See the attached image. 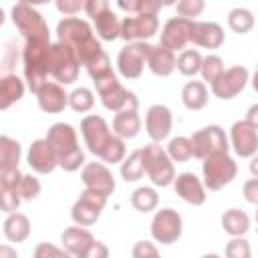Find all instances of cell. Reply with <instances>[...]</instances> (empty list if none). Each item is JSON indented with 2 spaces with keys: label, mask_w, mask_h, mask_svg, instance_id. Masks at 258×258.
I'll return each instance as SVG.
<instances>
[{
  "label": "cell",
  "mask_w": 258,
  "mask_h": 258,
  "mask_svg": "<svg viewBox=\"0 0 258 258\" xmlns=\"http://www.w3.org/2000/svg\"><path fill=\"white\" fill-rule=\"evenodd\" d=\"M204 56L198 48H185L177 54V71L183 77H196L202 71Z\"/></svg>",
  "instance_id": "35"
},
{
  "label": "cell",
  "mask_w": 258,
  "mask_h": 258,
  "mask_svg": "<svg viewBox=\"0 0 258 258\" xmlns=\"http://www.w3.org/2000/svg\"><path fill=\"white\" fill-rule=\"evenodd\" d=\"M151 44L149 42H129L125 44L117 54V71L123 79L135 81L143 75V69L147 67Z\"/></svg>",
  "instance_id": "11"
},
{
  "label": "cell",
  "mask_w": 258,
  "mask_h": 258,
  "mask_svg": "<svg viewBox=\"0 0 258 258\" xmlns=\"http://www.w3.org/2000/svg\"><path fill=\"white\" fill-rule=\"evenodd\" d=\"M20 202H22V198L18 194V187H0V208L6 216L14 214L18 210Z\"/></svg>",
  "instance_id": "44"
},
{
  "label": "cell",
  "mask_w": 258,
  "mask_h": 258,
  "mask_svg": "<svg viewBox=\"0 0 258 258\" xmlns=\"http://www.w3.org/2000/svg\"><path fill=\"white\" fill-rule=\"evenodd\" d=\"M256 222H258V210H256Z\"/></svg>",
  "instance_id": "58"
},
{
  "label": "cell",
  "mask_w": 258,
  "mask_h": 258,
  "mask_svg": "<svg viewBox=\"0 0 258 258\" xmlns=\"http://www.w3.org/2000/svg\"><path fill=\"white\" fill-rule=\"evenodd\" d=\"M36 103H38L40 111H44L48 115H56V113H62L69 107V93L64 91L62 85L48 81L36 93Z\"/></svg>",
  "instance_id": "23"
},
{
  "label": "cell",
  "mask_w": 258,
  "mask_h": 258,
  "mask_svg": "<svg viewBox=\"0 0 258 258\" xmlns=\"http://www.w3.org/2000/svg\"><path fill=\"white\" fill-rule=\"evenodd\" d=\"M24 91H26V81H22L16 73L2 75L0 77V109L6 111L14 103H18L24 97Z\"/></svg>",
  "instance_id": "26"
},
{
  "label": "cell",
  "mask_w": 258,
  "mask_h": 258,
  "mask_svg": "<svg viewBox=\"0 0 258 258\" xmlns=\"http://www.w3.org/2000/svg\"><path fill=\"white\" fill-rule=\"evenodd\" d=\"M226 40L224 28L218 22H206V20H194L191 24V34H189V42H194L196 46L214 50L220 48Z\"/></svg>",
  "instance_id": "22"
},
{
  "label": "cell",
  "mask_w": 258,
  "mask_h": 258,
  "mask_svg": "<svg viewBox=\"0 0 258 258\" xmlns=\"http://www.w3.org/2000/svg\"><path fill=\"white\" fill-rule=\"evenodd\" d=\"M210 93L204 81H187L181 89V103L189 111H202L208 105Z\"/></svg>",
  "instance_id": "30"
},
{
  "label": "cell",
  "mask_w": 258,
  "mask_h": 258,
  "mask_svg": "<svg viewBox=\"0 0 258 258\" xmlns=\"http://www.w3.org/2000/svg\"><path fill=\"white\" fill-rule=\"evenodd\" d=\"M159 204V194L155 191V187H149V185H141L137 187L133 194H131V206L141 212V214H147V212H153Z\"/></svg>",
  "instance_id": "34"
},
{
  "label": "cell",
  "mask_w": 258,
  "mask_h": 258,
  "mask_svg": "<svg viewBox=\"0 0 258 258\" xmlns=\"http://www.w3.org/2000/svg\"><path fill=\"white\" fill-rule=\"evenodd\" d=\"M224 256H226V258H252V246H250V242H248L244 236L232 238V240L226 244Z\"/></svg>",
  "instance_id": "42"
},
{
  "label": "cell",
  "mask_w": 258,
  "mask_h": 258,
  "mask_svg": "<svg viewBox=\"0 0 258 258\" xmlns=\"http://www.w3.org/2000/svg\"><path fill=\"white\" fill-rule=\"evenodd\" d=\"M222 230L232 238H240L250 230V216L244 210L230 208L222 214Z\"/></svg>",
  "instance_id": "31"
},
{
  "label": "cell",
  "mask_w": 258,
  "mask_h": 258,
  "mask_svg": "<svg viewBox=\"0 0 258 258\" xmlns=\"http://www.w3.org/2000/svg\"><path fill=\"white\" fill-rule=\"evenodd\" d=\"M194 157L196 159H206L216 153H228L230 151V137L220 125H208L198 129L196 133L189 135Z\"/></svg>",
  "instance_id": "8"
},
{
  "label": "cell",
  "mask_w": 258,
  "mask_h": 258,
  "mask_svg": "<svg viewBox=\"0 0 258 258\" xmlns=\"http://www.w3.org/2000/svg\"><path fill=\"white\" fill-rule=\"evenodd\" d=\"M107 196L99 194V191H93V189H83L81 196L77 198V202L73 204L71 208V218L75 222V226H93L101 214H103V208L107 206Z\"/></svg>",
  "instance_id": "12"
},
{
  "label": "cell",
  "mask_w": 258,
  "mask_h": 258,
  "mask_svg": "<svg viewBox=\"0 0 258 258\" xmlns=\"http://www.w3.org/2000/svg\"><path fill=\"white\" fill-rule=\"evenodd\" d=\"M254 22H256L254 14L248 8H242V6L232 8L230 14H228V26L236 34H248L254 28Z\"/></svg>",
  "instance_id": "36"
},
{
  "label": "cell",
  "mask_w": 258,
  "mask_h": 258,
  "mask_svg": "<svg viewBox=\"0 0 258 258\" xmlns=\"http://www.w3.org/2000/svg\"><path fill=\"white\" fill-rule=\"evenodd\" d=\"M79 258H109V246L101 240H95L91 244V248L85 254H81Z\"/></svg>",
  "instance_id": "52"
},
{
  "label": "cell",
  "mask_w": 258,
  "mask_h": 258,
  "mask_svg": "<svg viewBox=\"0 0 258 258\" xmlns=\"http://www.w3.org/2000/svg\"><path fill=\"white\" fill-rule=\"evenodd\" d=\"M44 139L54 149L60 169L71 173V171H77V169L85 167V151L81 149L77 129L71 123H64V121L52 123L46 131Z\"/></svg>",
  "instance_id": "2"
},
{
  "label": "cell",
  "mask_w": 258,
  "mask_h": 258,
  "mask_svg": "<svg viewBox=\"0 0 258 258\" xmlns=\"http://www.w3.org/2000/svg\"><path fill=\"white\" fill-rule=\"evenodd\" d=\"M50 36H40L32 40H24L22 48V69L26 87L36 95L48 83V52H50Z\"/></svg>",
  "instance_id": "3"
},
{
  "label": "cell",
  "mask_w": 258,
  "mask_h": 258,
  "mask_svg": "<svg viewBox=\"0 0 258 258\" xmlns=\"http://www.w3.org/2000/svg\"><path fill=\"white\" fill-rule=\"evenodd\" d=\"M85 69H87L89 77L93 79V83L113 73V69H111V60H109V54H107V52H101V54H99L95 60H91Z\"/></svg>",
  "instance_id": "41"
},
{
  "label": "cell",
  "mask_w": 258,
  "mask_h": 258,
  "mask_svg": "<svg viewBox=\"0 0 258 258\" xmlns=\"http://www.w3.org/2000/svg\"><path fill=\"white\" fill-rule=\"evenodd\" d=\"M131 256L133 258H161L159 256V250L155 248L153 242H147V240H139L133 244V250H131Z\"/></svg>",
  "instance_id": "48"
},
{
  "label": "cell",
  "mask_w": 258,
  "mask_h": 258,
  "mask_svg": "<svg viewBox=\"0 0 258 258\" xmlns=\"http://www.w3.org/2000/svg\"><path fill=\"white\" fill-rule=\"evenodd\" d=\"M161 6H163L161 2H153V0H129V2L119 0L117 2V8L129 12V16L131 14H157Z\"/></svg>",
  "instance_id": "40"
},
{
  "label": "cell",
  "mask_w": 258,
  "mask_h": 258,
  "mask_svg": "<svg viewBox=\"0 0 258 258\" xmlns=\"http://www.w3.org/2000/svg\"><path fill=\"white\" fill-rule=\"evenodd\" d=\"M81 135L85 139L87 149L95 155V157H103L105 149L109 147L111 139L115 137V133L111 131L109 123L101 117V115H87L81 119Z\"/></svg>",
  "instance_id": "10"
},
{
  "label": "cell",
  "mask_w": 258,
  "mask_h": 258,
  "mask_svg": "<svg viewBox=\"0 0 258 258\" xmlns=\"http://www.w3.org/2000/svg\"><path fill=\"white\" fill-rule=\"evenodd\" d=\"M12 22L18 28V32L22 34L24 40H32V38H40V36H50L48 24L44 22L42 14L30 6L28 2H16L10 10Z\"/></svg>",
  "instance_id": "9"
},
{
  "label": "cell",
  "mask_w": 258,
  "mask_h": 258,
  "mask_svg": "<svg viewBox=\"0 0 258 258\" xmlns=\"http://www.w3.org/2000/svg\"><path fill=\"white\" fill-rule=\"evenodd\" d=\"M244 121H246V123H250V125L258 131V103H254V105H250V107H248Z\"/></svg>",
  "instance_id": "53"
},
{
  "label": "cell",
  "mask_w": 258,
  "mask_h": 258,
  "mask_svg": "<svg viewBox=\"0 0 258 258\" xmlns=\"http://www.w3.org/2000/svg\"><path fill=\"white\" fill-rule=\"evenodd\" d=\"M202 258H222L220 254H216V252H210V254H204Z\"/></svg>",
  "instance_id": "57"
},
{
  "label": "cell",
  "mask_w": 258,
  "mask_h": 258,
  "mask_svg": "<svg viewBox=\"0 0 258 258\" xmlns=\"http://www.w3.org/2000/svg\"><path fill=\"white\" fill-rule=\"evenodd\" d=\"M81 181H83L85 189L99 191V194H103L107 198L115 191V185H117L111 169L103 161H89V163H85V167L81 169Z\"/></svg>",
  "instance_id": "16"
},
{
  "label": "cell",
  "mask_w": 258,
  "mask_h": 258,
  "mask_svg": "<svg viewBox=\"0 0 258 258\" xmlns=\"http://www.w3.org/2000/svg\"><path fill=\"white\" fill-rule=\"evenodd\" d=\"M250 83V73L246 67L242 64H236V67H230L224 71V75L210 87L214 97H218L220 101H230L234 99L236 95H240L246 85Z\"/></svg>",
  "instance_id": "15"
},
{
  "label": "cell",
  "mask_w": 258,
  "mask_h": 258,
  "mask_svg": "<svg viewBox=\"0 0 258 258\" xmlns=\"http://www.w3.org/2000/svg\"><path fill=\"white\" fill-rule=\"evenodd\" d=\"M54 6L64 16H77L81 10H85V2H81V0H56Z\"/></svg>",
  "instance_id": "49"
},
{
  "label": "cell",
  "mask_w": 258,
  "mask_h": 258,
  "mask_svg": "<svg viewBox=\"0 0 258 258\" xmlns=\"http://www.w3.org/2000/svg\"><path fill=\"white\" fill-rule=\"evenodd\" d=\"M228 137H230V147L238 157L250 159L258 153V131L244 119L232 123Z\"/></svg>",
  "instance_id": "17"
},
{
  "label": "cell",
  "mask_w": 258,
  "mask_h": 258,
  "mask_svg": "<svg viewBox=\"0 0 258 258\" xmlns=\"http://www.w3.org/2000/svg\"><path fill=\"white\" fill-rule=\"evenodd\" d=\"M173 189L189 206H202L206 202V198H208L204 181L194 171H181V173H177L175 175V181H173Z\"/></svg>",
  "instance_id": "21"
},
{
  "label": "cell",
  "mask_w": 258,
  "mask_h": 258,
  "mask_svg": "<svg viewBox=\"0 0 258 258\" xmlns=\"http://www.w3.org/2000/svg\"><path fill=\"white\" fill-rule=\"evenodd\" d=\"M242 196H244V200H246L248 204H252V206L258 208V177H250V179L244 181V185H242Z\"/></svg>",
  "instance_id": "50"
},
{
  "label": "cell",
  "mask_w": 258,
  "mask_h": 258,
  "mask_svg": "<svg viewBox=\"0 0 258 258\" xmlns=\"http://www.w3.org/2000/svg\"><path fill=\"white\" fill-rule=\"evenodd\" d=\"M0 258H18V252H16V248H12L8 244H2L0 246Z\"/></svg>",
  "instance_id": "54"
},
{
  "label": "cell",
  "mask_w": 258,
  "mask_h": 258,
  "mask_svg": "<svg viewBox=\"0 0 258 258\" xmlns=\"http://www.w3.org/2000/svg\"><path fill=\"white\" fill-rule=\"evenodd\" d=\"M26 163L32 171L36 173H52L56 167H58V159H56V153L54 149L50 147V143L42 137V139H34L28 147V153H26Z\"/></svg>",
  "instance_id": "20"
},
{
  "label": "cell",
  "mask_w": 258,
  "mask_h": 258,
  "mask_svg": "<svg viewBox=\"0 0 258 258\" xmlns=\"http://www.w3.org/2000/svg\"><path fill=\"white\" fill-rule=\"evenodd\" d=\"M206 8V2L204 0H179L175 4V12L177 16L185 18V20H196V16H200Z\"/></svg>",
  "instance_id": "43"
},
{
  "label": "cell",
  "mask_w": 258,
  "mask_h": 258,
  "mask_svg": "<svg viewBox=\"0 0 258 258\" xmlns=\"http://www.w3.org/2000/svg\"><path fill=\"white\" fill-rule=\"evenodd\" d=\"M20 155H22L20 143L8 135H2L0 137V171L18 169Z\"/></svg>",
  "instance_id": "32"
},
{
  "label": "cell",
  "mask_w": 258,
  "mask_h": 258,
  "mask_svg": "<svg viewBox=\"0 0 258 258\" xmlns=\"http://www.w3.org/2000/svg\"><path fill=\"white\" fill-rule=\"evenodd\" d=\"M159 30L157 14H131L121 20V38L129 42H147Z\"/></svg>",
  "instance_id": "14"
},
{
  "label": "cell",
  "mask_w": 258,
  "mask_h": 258,
  "mask_svg": "<svg viewBox=\"0 0 258 258\" xmlns=\"http://www.w3.org/2000/svg\"><path fill=\"white\" fill-rule=\"evenodd\" d=\"M93 24H95V32H97L99 40L113 42V40L121 38V18L113 12V8H109L103 14L95 16Z\"/></svg>",
  "instance_id": "27"
},
{
  "label": "cell",
  "mask_w": 258,
  "mask_h": 258,
  "mask_svg": "<svg viewBox=\"0 0 258 258\" xmlns=\"http://www.w3.org/2000/svg\"><path fill=\"white\" fill-rule=\"evenodd\" d=\"M191 20H185L181 16H171L165 20V24L161 26V36H159V44L169 48L171 52L175 50H185V44L189 42V34H191Z\"/></svg>",
  "instance_id": "18"
},
{
  "label": "cell",
  "mask_w": 258,
  "mask_h": 258,
  "mask_svg": "<svg viewBox=\"0 0 258 258\" xmlns=\"http://www.w3.org/2000/svg\"><path fill=\"white\" fill-rule=\"evenodd\" d=\"M248 169L252 173V177H258V153L254 157H250V163H248Z\"/></svg>",
  "instance_id": "55"
},
{
  "label": "cell",
  "mask_w": 258,
  "mask_h": 258,
  "mask_svg": "<svg viewBox=\"0 0 258 258\" xmlns=\"http://www.w3.org/2000/svg\"><path fill=\"white\" fill-rule=\"evenodd\" d=\"M42 191V185L38 181V177H34L32 173H26L18 185V194L22 200H36Z\"/></svg>",
  "instance_id": "45"
},
{
  "label": "cell",
  "mask_w": 258,
  "mask_h": 258,
  "mask_svg": "<svg viewBox=\"0 0 258 258\" xmlns=\"http://www.w3.org/2000/svg\"><path fill=\"white\" fill-rule=\"evenodd\" d=\"M56 38L60 44H67L77 54L79 62L87 67L91 60H95L103 50L101 40L95 36L91 24L79 16H64L56 24Z\"/></svg>",
  "instance_id": "1"
},
{
  "label": "cell",
  "mask_w": 258,
  "mask_h": 258,
  "mask_svg": "<svg viewBox=\"0 0 258 258\" xmlns=\"http://www.w3.org/2000/svg\"><path fill=\"white\" fill-rule=\"evenodd\" d=\"M173 127V115L169 111V107L155 103L147 109L145 113V133L149 135L151 143H161L163 139L169 137Z\"/></svg>",
  "instance_id": "19"
},
{
  "label": "cell",
  "mask_w": 258,
  "mask_h": 258,
  "mask_svg": "<svg viewBox=\"0 0 258 258\" xmlns=\"http://www.w3.org/2000/svg\"><path fill=\"white\" fill-rule=\"evenodd\" d=\"M32 258H75V256H71L64 248H58L50 242H40V244H36Z\"/></svg>",
  "instance_id": "46"
},
{
  "label": "cell",
  "mask_w": 258,
  "mask_h": 258,
  "mask_svg": "<svg viewBox=\"0 0 258 258\" xmlns=\"http://www.w3.org/2000/svg\"><path fill=\"white\" fill-rule=\"evenodd\" d=\"M95 105V95L91 89L87 87H77L75 91L69 93V107L75 111V113H87L91 111Z\"/></svg>",
  "instance_id": "38"
},
{
  "label": "cell",
  "mask_w": 258,
  "mask_h": 258,
  "mask_svg": "<svg viewBox=\"0 0 258 258\" xmlns=\"http://www.w3.org/2000/svg\"><path fill=\"white\" fill-rule=\"evenodd\" d=\"M147 69L155 77H169L177 69V56L175 52H171L161 44H155V46L151 44V50L147 56Z\"/></svg>",
  "instance_id": "25"
},
{
  "label": "cell",
  "mask_w": 258,
  "mask_h": 258,
  "mask_svg": "<svg viewBox=\"0 0 258 258\" xmlns=\"http://www.w3.org/2000/svg\"><path fill=\"white\" fill-rule=\"evenodd\" d=\"M2 232H4L6 240L16 242V244L28 240V236H30V220H28V216L22 214V212L8 214L4 218V222H2Z\"/></svg>",
  "instance_id": "29"
},
{
  "label": "cell",
  "mask_w": 258,
  "mask_h": 258,
  "mask_svg": "<svg viewBox=\"0 0 258 258\" xmlns=\"http://www.w3.org/2000/svg\"><path fill=\"white\" fill-rule=\"evenodd\" d=\"M95 89H97V95H99V99L107 111L121 113V111H129V109L139 107L137 95L133 91L125 89L115 73L95 81Z\"/></svg>",
  "instance_id": "4"
},
{
  "label": "cell",
  "mask_w": 258,
  "mask_h": 258,
  "mask_svg": "<svg viewBox=\"0 0 258 258\" xmlns=\"http://www.w3.org/2000/svg\"><path fill=\"white\" fill-rule=\"evenodd\" d=\"M202 175L206 189L220 191L238 175V163L230 153H216L202 161Z\"/></svg>",
  "instance_id": "6"
},
{
  "label": "cell",
  "mask_w": 258,
  "mask_h": 258,
  "mask_svg": "<svg viewBox=\"0 0 258 258\" xmlns=\"http://www.w3.org/2000/svg\"><path fill=\"white\" fill-rule=\"evenodd\" d=\"M141 131V117L137 113V109H129V111H121L115 113L113 117V133L117 137L125 139H133L137 137Z\"/></svg>",
  "instance_id": "28"
},
{
  "label": "cell",
  "mask_w": 258,
  "mask_h": 258,
  "mask_svg": "<svg viewBox=\"0 0 258 258\" xmlns=\"http://www.w3.org/2000/svg\"><path fill=\"white\" fill-rule=\"evenodd\" d=\"M224 71H226V67H224L222 56H218V54H208V56H204L200 75H202V79H204L206 83H210V87L224 75Z\"/></svg>",
  "instance_id": "39"
},
{
  "label": "cell",
  "mask_w": 258,
  "mask_h": 258,
  "mask_svg": "<svg viewBox=\"0 0 258 258\" xmlns=\"http://www.w3.org/2000/svg\"><path fill=\"white\" fill-rule=\"evenodd\" d=\"M18 56H22V52H18V46H16L12 40H10V42H6L4 52H2V60H0L2 75H12V67L16 64Z\"/></svg>",
  "instance_id": "47"
},
{
  "label": "cell",
  "mask_w": 258,
  "mask_h": 258,
  "mask_svg": "<svg viewBox=\"0 0 258 258\" xmlns=\"http://www.w3.org/2000/svg\"><path fill=\"white\" fill-rule=\"evenodd\" d=\"M60 242H62V248L71 256L79 258L81 254H85L91 248V244L95 242V236L83 226H71L60 234Z\"/></svg>",
  "instance_id": "24"
},
{
  "label": "cell",
  "mask_w": 258,
  "mask_h": 258,
  "mask_svg": "<svg viewBox=\"0 0 258 258\" xmlns=\"http://www.w3.org/2000/svg\"><path fill=\"white\" fill-rule=\"evenodd\" d=\"M119 171H121V177H123L125 181H139V179L145 175V165H143L141 149L131 151V153L123 159Z\"/></svg>",
  "instance_id": "33"
},
{
  "label": "cell",
  "mask_w": 258,
  "mask_h": 258,
  "mask_svg": "<svg viewBox=\"0 0 258 258\" xmlns=\"http://www.w3.org/2000/svg\"><path fill=\"white\" fill-rule=\"evenodd\" d=\"M109 8H111L109 0H87V2H85V14L91 16V20H93L95 16L103 14V12L109 10Z\"/></svg>",
  "instance_id": "51"
},
{
  "label": "cell",
  "mask_w": 258,
  "mask_h": 258,
  "mask_svg": "<svg viewBox=\"0 0 258 258\" xmlns=\"http://www.w3.org/2000/svg\"><path fill=\"white\" fill-rule=\"evenodd\" d=\"M141 155H143L145 173H147V177L151 179L153 185L167 187V185H171L175 181L173 161L169 159L167 151L159 143H149V145L141 147Z\"/></svg>",
  "instance_id": "5"
},
{
  "label": "cell",
  "mask_w": 258,
  "mask_h": 258,
  "mask_svg": "<svg viewBox=\"0 0 258 258\" xmlns=\"http://www.w3.org/2000/svg\"><path fill=\"white\" fill-rule=\"evenodd\" d=\"M250 83H252V89L258 93V69H256V71H254V75L250 77Z\"/></svg>",
  "instance_id": "56"
},
{
  "label": "cell",
  "mask_w": 258,
  "mask_h": 258,
  "mask_svg": "<svg viewBox=\"0 0 258 258\" xmlns=\"http://www.w3.org/2000/svg\"><path fill=\"white\" fill-rule=\"evenodd\" d=\"M81 73V62L73 48L67 44H60L58 40L52 42L50 52H48V75L54 79L58 85H73L79 79Z\"/></svg>",
  "instance_id": "7"
},
{
  "label": "cell",
  "mask_w": 258,
  "mask_h": 258,
  "mask_svg": "<svg viewBox=\"0 0 258 258\" xmlns=\"http://www.w3.org/2000/svg\"><path fill=\"white\" fill-rule=\"evenodd\" d=\"M181 232H183V220L177 210L161 208L155 212V216L151 220V238L155 242L169 246L181 238Z\"/></svg>",
  "instance_id": "13"
},
{
  "label": "cell",
  "mask_w": 258,
  "mask_h": 258,
  "mask_svg": "<svg viewBox=\"0 0 258 258\" xmlns=\"http://www.w3.org/2000/svg\"><path fill=\"white\" fill-rule=\"evenodd\" d=\"M167 155L173 163H185L194 157V149H191V141L189 137H183V135H177L173 139H169L167 143Z\"/></svg>",
  "instance_id": "37"
}]
</instances>
